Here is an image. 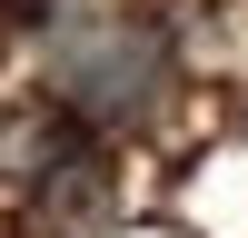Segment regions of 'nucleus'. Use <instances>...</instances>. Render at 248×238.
I'll return each mask as SVG.
<instances>
[{
  "label": "nucleus",
  "mask_w": 248,
  "mask_h": 238,
  "mask_svg": "<svg viewBox=\"0 0 248 238\" xmlns=\"http://www.w3.org/2000/svg\"><path fill=\"white\" fill-rule=\"evenodd\" d=\"M169 70H179V50H169L159 20H79L50 50V99L79 129H129V119L159 109Z\"/></svg>",
  "instance_id": "nucleus-1"
},
{
  "label": "nucleus",
  "mask_w": 248,
  "mask_h": 238,
  "mask_svg": "<svg viewBox=\"0 0 248 238\" xmlns=\"http://www.w3.org/2000/svg\"><path fill=\"white\" fill-rule=\"evenodd\" d=\"M79 159H90V129H79L60 99H30V109H10V119H0V189L40 198L50 178H70Z\"/></svg>",
  "instance_id": "nucleus-2"
},
{
  "label": "nucleus",
  "mask_w": 248,
  "mask_h": 238,
  "mask_svg": "<svg viewBox=\"0 0 248 238\" xmlns=\"http://www.w3.org/2000/svg\"><path fill=\"white\" fill-rule=\"evenodd\" d=\"M10 20H20V30H40V20H50V0H10Z\"/></svg>",
  "instance_id": "nucleus-3"
}]
</instances>
